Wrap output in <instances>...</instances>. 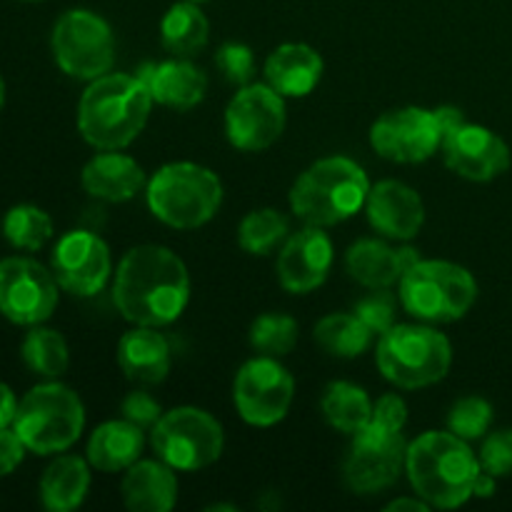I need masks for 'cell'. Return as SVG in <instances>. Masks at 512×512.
Segmentation results:
<instances>
[{"instance_id":"ba28073f","label":"cell","mask_w":512,"mask_h":512,"mask_svg":"<svg viewBox=\"0 0 512 512\" xmlns=\"http://www.w3.org/2000/svg\"><path fill=\"white\" fill-rule=\"evenodd\" d=\"M13 428L30 453H65L78 443L85 428L83 400L68 385H35L18 400Z\"/></svg>"},{"instance_id":"603a6c76","label":"cell","mask_w":512,"mask_h":512,"mask_svg":"<svg viewBox=\"0 0 512 512\" xmlns=\"http://www.w3.org/2000/svg\"><path fill=\"white\" fill-rule=\"evenodd\" d=\"M265 80L283 98H305L323 78V58L305 43H283L265 60Z\"/></svg>"},{"instance_id":"d4e9b609","label":"cell","mask_w":512,"mask_h":512,"mask_svg":"<svg viewBox=\"0 0 512 512\" xmlns=\"http://www.w3.org/2000/svg\"><path fill=\"white\" fill-rule=\"evenodd\" d=\"M145 448V433L130 420H108L88 440V463L100 473H120L138 463Z\"/></svg>"},{"instance_id":"c3c4849f","label":"cell","mask_w":512,"mask_h":512,"mask_svg":"<svg viewBox=\"0 0 512 512\" xmlns=\"http://www.w3.org/2000/svg\"><path fill=\"white\" fill-rule=\"evenodd\" d=\"M23 3H40V0H23Z\"/></svg>"},{"instance_id":"b9f144b4","label":"cell","mask_w":512,"mask_h":512,"mask_svg":"<svg viewBox=\"0 0 512 512\" xmlns=\"http://www.w3.org/2000/svg\"><path fill=\"white\" fill-rule=\"evenodd\" d=\"M18 413V398L5 383H0V428H10Z\"/></svg>"},{"instance_id":"bcb514c9","label":"cell","mask_w":512,"mask_h":512,"mask_svg":"<svg viewBox=\"0 0 512 512\" xmlns=\"http://www.w3.org/2000/svg\"><path fill=\"white\" fill-rule=\"evenodd\" d=\"M3 105H5V80L3 75H0V110H3Z\"/></svg>"},{"instance_id":"4dcf8cb0","label":"cell","mask_w":512,"mask_h":512,"mask_svg":"<svg viewBox=\"0 0 512 512\" xmlns=\"http://www.w3.org/2000/svg\"><path fill=\"white\" fill-rule=\"evenodd\" d=\"M23 363L40 378H60L70 365V350L63 335L53 328L33 325L20 345Z\"/></svg>"},{"instance_id":"5bb4252c","label":"cell","mask_w":512,"mask_h":512,"mask_svg":"<svg viewBox=\"0 0 512 512\" xmlns=\"http://www.w3.org/2000/svg\"><path fill=\"white\" fill-rule=\"evenodd\" d=\"M285 98L268 83L243 85L225 108V135L243 153H260L285 130Z\"/></svg>"},{"instance_id":"f6af8a7d","label":"cell","mask_w":512,"mask_h":512,"mask_svg":"<svg viewBox=\"0 0 512 512\" xmlns=\"http://www.w3.org/2000/svg\"><path fill=\"white\" fill-rule=\"evenodd\" d=\"M495 475L485 473V470H480L478 480H475V488H473V498H493L495 495Z\"/></svg>"},{"instance_id":"681fc988","label":"cell","mask_w":512,"mask_h":512,"mask_svg":"<svg viewBox=\"0 0 512 512\" xmlns=\"http://www.w3.org/2000/svg\"><path fill=\"white\" fill-rule=\"evenodd\" d=\"M190 3H198L200 5V3H205V0H190Z\"/></svg>"},{"instance_id":"7dc6e473","label":"cell","mask_w":512,"mask_h":512,"mask_svg":"<svg viewBox=\"0 0 512 512\" xmlns=\"http://www.w3.org/2000/svg\"><path fill=\"white\" fill-rule=\"evenodd\" d=\"M208 510H235L233 505H210Z\"/></svg>"},{"instance_id":"7a4b0ae2","label":"cell","mask_w":512,"mask_h":512,"mask_svg":"<svg viewBox=\"0 0 512 512\" xmlns=\"http://www.w3.org/2000/svg\"><path fill=\"white\" fill-rule=\"evenodd\" d=\"M153 95L138 75L105 73L90 80L78 103V130L98 150H123L143 133Z\"/></svg>"},{"instance_id":"ac0fdd59","label":"cell","mask_w":512,"mask_h":512,"mask_svg":"<svg viewBox=\"0 0 512 512\" xmlns=\"http://www.w3.org/2000/svg\"><path fill=\"white\" fill-rule=\"evenodd\" d=\"M330 268H333V240L323 228L305 225L298 233L288 235L280 245L278 280L288 293L308 295L318 290L328 280Z\"/></svg>"},{"instance_id":"d590c367","label":"cell","mask_w":512,"mask_h":512,"mask_svg":"<svg viewBox=\"0 0 512 512\" xmlns=\"http://www.w3.org/2000/svg\"><path fill=\"white\" fill-rule=\"evenodd\" d=\"M215 65L220 68V73L225 75V80L238 88L250 85L255 75V55L248 45L243 43H225L220 45L218 53H215Z\"/></svg>"},{"instance_id":"5b68a950","label":"cell","mask_w":512,"mask_h":512,"mask_svg":"<svg viewBox=\"0 0 512 512\" xmlns=\"http://www.w3.org/2000/svg\"><path fill=\"white\" fill-rule=\"evenodd\" d=\"M145 200L160 223L195 230L210 223L223 205V183L205 165L168 163L148 180Z\"/></svg>"},{"instance_id":"f35d334b","label":"cell","mask_w":512,"mask_h":512,"mask_svg":"<svg viewBox=\"0 0 512 512\" xmlns=\"http://www.w3.org/2000/svg\"><path fill=\"white\" fill-rule=\"evenodd\" d=\"M120 410H123L125 420H130V423H135L143 430L153 428V425L160 420V415H163L158 400H155L150 393H145V390H133V393L125 395Z\"/></svg>"},{"instance_id":"52a82bcc","label":"cell","mask_w":512,"mask_h":512,"mask_svg":"<svg viewBox=\"0 0 512 512\" xmlns=\"http://www.w3.org/2000/svg\"><path fill=\"white\" fill-rule=\"evenodd\" d=\"M400 305L425 323H455L478 300V283L468 268L450 260H418L400 278Z\"/></svg>"},{"instance_id":"74e56055","label":"cell","mask_w":512,"mask_h":512,"mask_svg":"<svg viewBox=\"0 0 512 512\" xmlns=\"http://www.w3.org/2000/svg\"><path fill=\"white\" fill-rule=\"evenodd\" d=\"M480 468L495 478L512 475V428L488 435L480 448Z\"/></svg>"},{"instance_id":"277c9868","label":"cell","mask_w":512,"mask_h":512,"mask_svg":"<svg viewBox=\"0 0 512 512\" xmlns=\"http://www.w3.org/2000/svg\"><path fill=\"white\" fill-rule=\"evenodd\" d=\"M370 193L368 173L345 155L315 160L290 188L295 218L315 228H330L353 218Z\"/></svg>"},{"instance_id":"ab89813d","label":"cell","mask_w":512,"mask_h":512,"mask_svg":"<svg viewBox=\"0 0 512 512\" xmlns=\"http://www.w3.org/2000/svg\"><path fill=\"white\" fill-rule=\"evenodd\" d=\"M370 423L380 425V428L388 430H403L408 423V405L400 398L398 393H388L373 403V418Z\"/></svg>"},{"instance_id":"d6986e66","label":"cell","mask_w":512,"mask_h":512,"mask_svg":"<svg viewBox=\"0 0 512 512\" xmlns=\"http://www.w3.org/2000/svg\"><path fill=\"white\" fill-rule=\"evenodd\" d=\"M365 210L370 225L390 240H413L425 223L423 198L400 180H380L370 185Z\"/></svg>"},{"instance_id":"4316f807","label":"cell","mask_w":512,"mask_h":512,"mask_svg":"<svg viewBox=\"0 0 512 512\" xmlns=\"http://www.w3.org/2000/svg\"><path fill=\"white\" fill-rule=\"evenodd\" d=\"M90 468L93 465L78 455H58L40 478V500L45 508L50 512L80 508L90 490Z\"/></svg>"},{"instance_id":"f546056e","label":"cell","mask_w":512,"mask_h":512,"mask_svg":"<svg viewBox=\"0 0 512 512\" xmlns=\"http://www.w3.org/2000/svg\"><path fill=\"white\" fill-rule=\"evenodd\" d=\"M320 410L330 428L345 435H355L373 418V403H370L368 393L348 380H335L325 388L323 398H320Z\"/></svg>"},{"instance_id":"83f0119b","label":"cell","mask_w":512,"mask_h":512,"mask_svg":"<svg viewBox=\"0 0 512 512\" xmlns=\"http://www.w3.org/2000/svg\"><path fill=\"white\" fill-rule=\"evenodd\" d=\"M210 38V23L198 8V3H183L170 5L168 13L160 20V40L168 53L175 58H193L200 50L208 45Z\"/></svg>"},{"instance_id":"e0dca14e","label":"cell","mask_w":512,"mask_h":512,"mask_svg":"<svg viewBox=\"0 0 512 512\" xmlns=\"http://www.w3.org/2000/svg\"><path fill=\"white\" fill-rule=\"evenodd\" d=\"M445 165L473 183H488L510 168V148L498 133L483 125L463 123L443 138Z\"/></svg>"},{"instance_id":"8d00e7d4","label":"cell","mask_w":512,"mask_h":512,"mask_svg":"<svg viewBox=\"0 0 512 512\" xmlns=\"http://www.w3.org/2000/svg\"><path fill=\"white\" fill-rule=\"evenodd\" d=\"M395 308H398L395 295H390L388 290H373V293L365 295L363 300H358L353 313L358 315L375 335H383L385 330H390L395 325Z\"/></svg>"},{"instance_id":"7bdbcfd3","label":"cell","mask_w":512,"mask_h":512,"mask_svg":"<svg viewBox=\"0 0 512 512\" xmlns=\"http://www.w3.org/2000/svg\"><path fill=\"white\" fill-rule=\"evenodd\" d=\"M435 115H438V123H440V128H443V138L450 133V130H455L458 125L465 123L460 108H453V105H443V108L435 110Z\"/></svg>"},{"instance_id":"7c38bea8","label":"cell","mask_w":512,"mask_h":512,"mask_svg":"<svg viewBox=\"0 0 512 512\" xmlns=\"http://www.w3.org/2000/svg\"><path fill=\"white\" fill-rule=\"evenodd\" d=\"M293 398L295 378L280 363V358L258 355V358L248 360L235 375V408H238L240 418L255 428L278 425L290 413Z\"/></svg>"},{"instance_id":"1f68e13d","label":"cell","mask_w":512,"mask_h":512,"mask_svg":"<svg viewBox=\"0 0 512 512\" xmlns=\"http://www.w3.org/2000/svg\"><path fill=\"white\" fill-rule=\"evenodd\" d=\"M290 235L288 218L280 210L260 208L245 215L238 228V243L250 255H270Z\"/></svg>"},{"instance_id":"cb8c5ba5","label":"cell","mask_w":512,"mask_h":512,"mask_svg":"<svg viewBox=\"0 0 512 512\" xmlns=\"http://www.w3.org/2000/svg\"><path fill=\"white\" fill-rule=\"evenodd\" d=\"M125 508L133 512H170L178 503V478L163 460H138L125 473L123 485Z\"/></svg>"},{"instance_id":"7402d4cb","label":"cell","mask_w":512,"mask_h":512,"mask_svg":"<svg viewBox=\"0 0 512 512\" xmlns=\"http://www.w3.org/2000/svg\"><path fill=\"white\" fill-rule=\"evenodd\" d=\"M118 365L125 378L138 385H158L168 378L170 363V343L158 328L148 325H135L133 330L118 340Z\"/></svg>"},{"instance_id":"44dd1931","label":"cell","mask_w":512,"mask_h":512,"mask_svg":"<svg viewBox=\"0 0 512 512\" xmlns=\"http://www.w3.org/2000/svg\"><path fill=\"white\" fill-rule=\"evenodd\" d=\"M80 183L90 198L105 200V203H125L143 190L145 170L130 155L103 150L85 163Z\"/></svg>"},{"instance_id":"9c48e42d","label":"cell","mask_w":512,"mask_h":512,"mask_svg":"<svg viewBox=\"0 0 512 512\" xmlns=\"http://www.w3.org/2000/svg\"><path fill=\"white\" fill-rule=\"evenodd\" d=\"M150 445L173 470L195 473L218 463L225 448V433L208 410L183 405L160 415L150 428Z\"/></svg>"},{"instance_id":"836d02e7","label":"cell","mask_w":512,"mask_h":512,"mask_svg":"<svg viewBox=\"0 0 512 512\" xmlns=\"http://www.w3.org/2000/svg\"><path fill=\"white\" fill-rule=\"evenodd\" d=\"M298 320L285 313H263L250 325V345L268 358H285L298 345Z\"/></svg>"},{"instance_id":"4fadbf2b","label":"cell","mask_w":512,"mask_h":512,"mask_svg":"<svg viewBox=\"0 0 512 512\" xmlns=\"http://www.w3.org/2000/svg\"><path fill=\"white\" fill-rule=\"evenodd\" d=\"M53 270L25 255L0 260V315L15 325H43L58 308Z\"/></svg>"},{"instance_id":"8fae6325","label":"cell","mask_w":512,"mask_h":512,"mask_svg":"<svg viewBox=\"0 0 512 512\" xmlns=\"http://www.w3.org/2000/svg\"><path fill=\"white\" fill-rule=\"evenodd\" d=\"M408 443L403 430L368 423L353 435L343 463V480L355 495H378L398 483L405 470Z\"/></svg>"},{"instance_id":"484cf974","label":"cell","mask_w":512,"mask_h":512,"mask_svg":"<svg viewBox=\"0 0 512 512\" xmlns=\"http://www.w3.org/2000/svg\"><path fill=\"white\" fill-rule=\"evenodd\" d=\"M345 270L355 283L368 290H390L395 283H400L405 273L400 250L375 238L350 245L345 253Z\"/></svg>"},{"instance_id":"d6a6232c","label":"cell","mask_w":512,"mask_h":512,"mask_svg":"<svg viewBox=\"0 0 512 512\" xmlns=\"http://www.w3.org/2000/svg\"><path fill=\"white\" fill-rule=\"evenodd\" d=\"M3 235L13 248L35 253L53 238V218L38 205H13L3 218Z\"/></svg>"},{"instance_id":"8992f818","label":"cell","mask_w":512,"mask_h":512,"mask_svg":"<svg viewBox=\"0 0 512 512\" xmlns=\"http://www.w3.org/2000/svg\"><path fill=\"white\" fill-rule=\"evenodd\" d=\"M375 363L383 378L400 390H420L440 383L453 365V345L428 325H398L378 340Z\"/></svg>"},{"instance_id":"e575fe53","label":"cell","mask_w":512,"mask_h":512,"mask_svg":"<svg viewBox=\"0 0 512 512\" xmlns=\"http://www.w3.org/2000/svg\"><path fill=\"white\" fill-rule=\"evenodd\" d=\"M493 418V405L488 400L478 398V395H468V398H460L450 408L448 430L470 443V440H478L488 433Z\"/></svg>"},{"instance_id":"f1b7e54d","label":"cell","mask_w":512,"mask_h":512,"mask_svg":"<svg viewBox=\"0 0 512 512\" xmlns=\"http://www.w3.org/2000/svg\"><path fill=\"white\" fill-rule=\"evenodd\" d=\"M315 343L328 355L353 360L368 353L375 333L355 313H330L315 325Z\"/></svg>"},{"instance_id":"30bf717a","label":"cell","mask_w":512,"mask_h":512,"mask_svg":"<svg viewBox=\"0 0 512 512\" xmlns=\"http://www.w3.org/2000/svg\"><path fill=\"white\" fill-rule=\"evenodd\" d=\"M50 48L58 68L75 80H95L115 63V35L108 20L85 8L68 10L53 25Z\"/></svg>"},{"instance_id":"ee69618b","label":"cell","mask_w":512,"mask_h":512,"mask_svg":"<svg viewBox=\"0 0 512 512\" xmlns=\"http://www.w3.org/2000/svg\"><path fill=\"white\" fill-rule=\"evenodd\" d=\"M385 510H388V512H400V510H410V512H428V510H430V505L425 503L423 498H418V495H415V498H398V500H393V503L385 505Z\"/></svg>"},{"instance_id":"9a60e30c","label":"cell","mask_w":512,"mask_h":512,"mask_svg":"<svg viewBox=\"0 0 512 512\" xmlns=\"http://www.w3.org/2000/svg\"><path fill=\"white\" fill-rule=\"evenodd\" d=\"M370 145L385 160L403 165L425 163L443 148V128L435 110L395 108L380 115L370 128Z\"/></svg>"},{"instance_id":"3957f363","label":"cell","mask_w":512,"mask_h":512,"mask_svg":"<svg viewBox=\"0 0 512 512\" xmlns=\"http://www.w3.org/2000/svg\"><path fill=\"white\" fill-rule=\"evenodd\" d=\"M480 470V460L468 440L450 430H428L408 443L405 473L415 495L430 508L453 510L468 503Z\"/></svg>"},{"instance_id":"ffe728a7","label":"cell","mask_w":512,"mask_h":512,"mask_svg":"<svg viewBox=\"0 0 512 512\" xmlns=\"http://www.w3.org/2000/svg\"><path fill=\"white\" fill-rule=\"evenodd\" d=\"M138 78L148 85L155 103L173 110H190L208 93V75L190 58H170L158 65H145Z\"/></svg>"},{"instance_id":"2e32d148","label":"cell","mask_w":512,"mask_h":512,"mask_svg":"<svg viewBox=\"0 0 512 512\" xmlns=\"http://www.w3.org/2000/svg\"><path fill=\"white\" fill-rule=\"evenodd\" d=\"M50 270L60 290L78 298H93L113 275V255L100 235L90 230H70L55 243Z\"/></svg>"},{"instance_id":"60d3db41","label":"cell","mask_w":512,"mask_h":512,"mask_svg":"<svg viewBox=\"0 0 512 512\" xmlns=\"http://www.w3.org/2000/svg\"><path fill=\"white\" fill-rule=\"evenodd\" d=\"M25 453H28V448L20 440V435L15 433L13 425L10 428H0V478L15 473V468L23 463Z\"/></svg>"},{"instance_id":"6da1fadb","label":"cell","mask_w":512,"mask_h":512,"mask_svg":"<svg viewBox=\"0 0 512 512\" xmlns=\"http://www.w3.org/2000/svg\"><path fill=\"white\" fill-rule=\"evenodd\" d=\"M113 303L128 323L165 328L190 303L188 268L165 245L130 248L113 275Z\"/></svg>"}]
</instances>
